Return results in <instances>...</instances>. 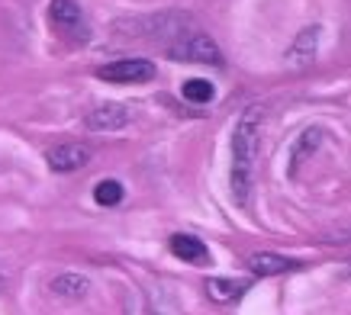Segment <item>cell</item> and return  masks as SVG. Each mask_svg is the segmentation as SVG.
<instances>
[{
  "label": "cell",
  "mask_w": 351,
  "mask_h": 315,
  "mask_svg": "<svg viewBox=\"0 0 351 315\" xmlns=\"http://www.w3.org/2000/svg\"><path fill=\"white\" fill-rule=\"evenodd\" d=\"M261 119H265V110L261 106H248L239 116L232 132V197L239 206H245L248 197H252V174H255Z\"/></svg>",
  "instance_id": "cell-1"
},
{
  "label": "cell",
  "mask_w": 351,
  "mask_h": 315,
  "mask_svg": "<svg viewBox=\"0 0 351 315\" xmlns=\"http://www.w3.org/2000/svg\"><path fill=\"white\" fill-rule=\"evenodd\" d=\"M117 29L126 32V36L158 39V42H165V45H171L174 39L193 32L187 13H152V16H138V20H119Z\"/></svg>",
  "instance_id": "cell-2"
},
{
  "label": "cell",
  "mask_w": 351,
  "mask_h": 315,
  "mask_svg": "<svg viewBox=\"0 0 351 315\" xmlns=\"http://www.w3.org/2000/svg\"><path fill=\"white\" fill-rule=\"evenodd\" d=\"M165 55L174 62H197V64H223V52L219 45L203 36V32H187L181 39H174L171 45H165Z\"/></svg>",
  "instance_id": "cell-3"
},
{
  "label": "cell",
  "mask_w": 351,
  "mask_h": 315,
  "mask_svg": "<svg viewBox=\"0 0 351 315\" xmlns=\"http://www.w3.org/2000/svg\"><path fill=\"white\" fill-rule=\"evenodd\" d=\"M49 20L58 32H62L68 42H87L90 39V26H87V16L81 13L75 0H52L49 3Z\"/></svg>",
  "instance_id": "cell-4"
},
{
  "label": "cell",
  "mask_w": 351,
  "mask_h": 315,
  "mask_svg": "<svg viewBox=\"0 0 351 315\" xmlns=\"http://www.w3.org/2000/svg\"><path fill=\"white\" fill-rule=\"evenodd\" d=\"M97 77L107 84H145L155 77V64L149 58H123V62L97 68Z\"/></svg>",
  "instance_id": "cell-5"
},
{
  "label": "cell",
  "mask_w": 351,
  "mask_h": 315,
  "mask_svg": "<svg viewBox=\"0 0 351 315\" xmlns=\"http://www.w3.org/2000/svg\"><path fill=\"white\" fill-rule=\"evenodd\" d=\"M87 161H90V151L84 145H77V142H62V145H55L45 151V164L55 171V174H71V171L84 168Z\"/></svg>",
  "instance_id": "cell-6"
},
{
  "label": "cell",
  "mask_w": 351,
  "mask_h": 315,
  "mask_svg": "<svg viewBox=\"0 0 351 315\" xmlns=\"http://www.w3.org/2000/svg\"><path fill=\"white\" fill-rule=\"evenodd\" d=\"M132 119L126 106L119 103H104L87 113V129L90 132H117V129H126V123Z\"/></svg>",
  "instance_id": "cell-7"
},
{
  "label": "cell",
  "mask_w": 351,
  "mask_h": 315,
  "mask_svg": "<svg viewBox=\"0 0 351 315\" xmlns=\"http://www.w3.org/2000/svg\"><path fill=\"white\" fill-rule=\"evenodd\" d=\"M319 36H322L319 26H306V29L293 39V45H290L287 62L293 64V68H303V64L313 62V58H316V52H319Z\"/></svg>",
  "instance_id": "cell-8"
},
{
  "label": "cell",
  "mask_w": 351,
  "mask_h": 315,
  "mask_svg": "<svg viewBox=\"0 0 351 315\" xmlns=\"http://www.w3.org/2000/svg\"><path fill=\"white\" fill-rule=\"evenodd\" d=\"M297 267V261H290L284 254H274V251H258L248 257V270L255 277H277V273H287Z\"/></svg>",
  "instance_id": "cell-9"
},
{
  "label": "cell",
  "mask_w": 351,
  "mask_h": 315,
  "mask_svg": "<svg viewBox=\"0 0 351 315\" xmlns=\"http://www.w3.org/2000/svg\"><path fill=\"white\" fill-rule=\"evenodd\" d=\"M168 248H171V254L174 257H181V261H187V264H206V244L200 242V238H193V235H171V242H168Z\"/></svg>",
  "instance_id": "cell-10"
},
{
  "label": "cell",
  "mask_w": 351,
  "mask_h": 315,
  "mask_svg": "<svg viewBox=\"0 0 351 315\" xmlns=\"http://www.w3.org/2000/svg\"><path fill=\"white\" fill-rule=\"evenodd\" d=\"M319 142H322V129H316V126L306 129V132L293 142V151H290V174H297L300 164H303V161L319 148Z\"/></svg>",
  "instance_id": "cell-11"
},
{
  "label": "cell",
  "mask_w": 351,
  "mask_h": 315,
  "mask_svg": "<svg viewBox=\"0 0 351 315\" xmlns=\"http://www.w3.org/2000/svg\"><path fill=\"white\" fill-rule=\"evenodd\" d=\"M206 293H210L213 303H235L245 293V284L242 280H229V277H213V280H206Z\"/></svg>",
  "instance_id": "cell-12"
},
{
  "label": "cell",
  "mask_w": 351,
  "mask_h": 315,
  "mask_svg": "<svg viewBox=\"0 0 351 315\" xmlns=\"http://www.w3.org/2000/svg\"><path fill=\"white\" fill-rule=\"evenodd\" d=\"M87 290H90V280L81 273H58L52 280V293L68 296V299H81Z\"/></svg>",
  "instance_id": "cell-13"
},
{
  "label": "cell",
  "mask_w": 351,
  "mask_h": 315,
  "mask_svg": "<svg viewBox=\"0 0 351 315\" xmlns=\"http://www.w3.org/2000/svg\"><path fill=\"white\" fill-rule=\"evenodd\" d=\"M123 184L119 180H100L94 187V203L97 206H119L123 203Z\"/></svg>",
  "instance_id": "cell-14"
},
{
  "label": "cell",
  "mask_w": 351,
  "mask_h": 315,
  "mask_svg": "<svg viewBox=\"0 0 351 315\" xmlns=\"http://www.w3.org/2000/svg\"><path fill=\"white\" fill-rule=\"evenodd\" d=\"M181 94H184V100H191V103H210L216 90H213L210 81H203V77H191V81L181 87Z\"/></svg>",
  "instance_id": "cell-15"
},
{
  "label": "cell",
  "mask_w": 351,
  "mask_h": 315,
  "mask_svg": "<svg viewBox=\"0 0 351 315\" xmlns=\"http://www.w3.org/2000/svg\"><path fill=\"white\" fill-rule=\"evenodd\" d=\"M345 277H351V267H345Z\"/></svg>",
  "instance_id": "cell-16"
},
{
  "label": "cell",
  "mask_w": 351,
  "mask_h": 315,
  "mask_svg": "<svg viewBox=\"0 0 351 315\" xmlns=\"http://www.w3.org/2000/svg\"><path fill=\"white\" fill-rule=\"evenodd\" d=\"M0 293H3V277H0Z\"/></svg>",
  "instance_id": "cell-17"
}]
</instances>
